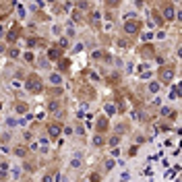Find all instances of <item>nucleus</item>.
Here are the masks:
<instances>
[{
	"label": "nucleus",
	"instance_id": "nucleus-1",
	"mask_svg": "<svg viewBox=\"0 0 182 182\" xmlns=\"http://www.w3.org/2000/svg\"><path fill=\"white\" fill-rule=\"evenodd\" d=\"M27 89L31 91V93H42V91H44L42 79H39V77H35V75H31V77L27 79Z\"/></svg>",
	"mask_w": 182,
	"mask_h": 182
},
{
	"label": "nucleus",
	"instance_id": "nucleus-2",
	"mask_svg": "<svg viewBox=\"0 0 182 182\" xmlns=\"http://www.w3.org/2000/svg\"><path fill=\"white\" fill-rule=\"evenodd\" d=\"M139 25H141L139 21H128L124 25V31L126 33H136V31H139Z\"/></svg>",
	"mask_w": 182,
	"mask_h": 182
},
{
	"label": "nucleus",
	"instance_id": "nucleus-3",
	"mask_svg": "<svg viewBox=\"0 0 182 182\" xmlns=\"http://www.w3.org/2000/svg\"><path fill=\"white\" fill-rule=\"evenodd\" d=\"M48 110L54 114V116H62V110H60V103H58V102H50Z\"/></svg>",
	"mask_w": 182,
	"mask_h": 182
},
{
	"label": "nucleus",
	"instance_id": "nucleus-4",
	"mask_svg": "<svg viewBox=\"0 0 182 182\" xmlns=\"http://www.w3.org/2000/svg\"><path fill=\"white\" fill-rule=\"evenodd\" d=\"M172 79V68H161V81L166 83V81Z\"/></svg>",
	"mask_w": 182,
	"mask_h": 182
},
{
	"label": "nucleus",
	"instance_id": "nucleus-5",
	"mask_svg": "<svg viewBox=\"0 0 182 182\" xmlns=\"http://www.w3.org/2000/svg\"><path fill=\"white\" fill-rule=\"evenodd\" d=\"M48 133H50L52 136H58V135H60V126H58V124H50V126H48Z\"/></svg>",
	"mask_w": 182,
	"mask_h": 182
},
{
	"label": "nucleus",
	"instance_id": "nucleus-6",
	"mask_svg": "<svg viewBox=\"0 0 182 182\" xmlns=\"http://www.w3.org/2000/svg\"><path fill=\"white\" fill-rule=\"evenodd\" d=\"M48 56L52 58V60H58V56H60V50H58V48H52V50L48 52Z\"/></svg>",
	"mask_w": 182,
	"mask_h": 182
},
{
	"label": "nucleus",
	"instance_id": "nucleus-7",
	"mask_svg": "<svg viewBox=\"0 0 182 182\" xmlns=\"http://www.w3.org/2000/svg\"><path fill=\"white\" fill-rule=\"evenodd\" d=\"M106 128H108V120L106 118H99L97 120V130H106Z\"/></svg>",
	"mask_w": 182,
	"mask_h": 182
},
{
	"label": "nucleus",
	"instance_id": "nucleus-8",
	"mask_svg": "<svg viewBox=\"0 0 182 182\" xmlns=\"http://www.w3.org/2000/svg\"><path fill=\"white\" fill-rule=\"evenodd\" d=\"M81 166V155H75V159L70 161V168H79Z\"/></svg>",
	"mask_w": 182,
	"mask_h": 182
},
{
	"label": "nucleus",
	"instance_id": "nucleus-9",
	"mask_svg": "<svg viewBox=\"0 0 182 182\" xmlns=\"http://www.w3.org/2000/svg\"><path fill=\"white\" fill-rule=\"evenodd\" d=\"M17 112L25 114V112H27V106H25V103H17Z\"/></svg>",
	"mask_w": 182,
	"mask_h": 182
},
{
	"label": "nucleus",
	"instance_id": "nucleus-10",
	"mask_svg": "<svg viewBox=\"0 0 182 182\" xmlns=\"http://www.w3.org/2000/svg\"><path fill=\"white\" fill-rule=\"evenodd\" d=\"M15 37H17V27H15L11 33H8V42H15Z\"/></svg>",
	"mask_w": 182,
	"mask_h": 182
},
{
	"label": "nucleus",
	"instance_id": "nucleus-11",
	"mask_svg": "<svg viewBox=\"0 0 182 182\" xmlns=\"http://www.w3.org/2000/svg\"><path fill=\"white\" fill-rule=\"evenodd\" d=\"M163 15H166V19H172V17H174V12H172V8H166V11H163Z\"/></svg>",
	"mask_w": 182,
	"mask_h": 182
},
{
	"label": "nucleus",
	"instance_id": "nucleus-12",
	"mask_svg": "<svg viewBox=\"0 0 182 182\" xmlns=\"http://www.w3.org/2000/svg\"><path fill=\"white\" fill-rule=\"evenodd\" d=\"M106 2H108V4H110V6H114V4H118V2H120V0H106Z\"/></svg>",
	"mask_w": 182,
	"mask_h": 182
},
{
	"label": "nucleus",
	"instance_id": "nucleus-13",
	"mask_svg": "<svg viewBox=\"0 0 182 182\" xmlns=\"http://www.w3.org/2000/svg\"><path fill=\"white\" fill-rule=\"evenodd\" d=\"M44 182H52V176H46V178H44Z\"/></svg>",
	"mask_w": 182,
	"mask_h": 182
},
{
	"label": "nucleus",
	"instance_id": "nucleus-14",
	"mask_svg": "<svg viewBox=\"0 0 182 182\" xmlns=\"http://www.w3.org/2000/svg\"><path fill=\"white\" fill-rule=\"evenodd\" d=\"M0 52H4V46H2V44H0Z\"/></svg>",
	"mask_w": 182,
	"mask_h": 182
}]
</instances>
